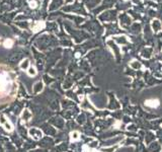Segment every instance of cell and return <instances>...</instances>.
Masks as SVG:
<instances>
[{"instance_id":"cell-1","label":"cell","mask_w":162,"mask_h":152,"mask_svg":"<svg viewBox=\"0 0 162 152\" xmlns=\"http://www.w3.org/2000/svg\"><path fill=\"white\" fill-rule=\"evenodd\" d=\"M9 89H10L9 78L7 76L0 74V97L5 96L9 92Z\"/></svg>"},{"instance_id":"cell-5","label":"cell","mask_w":162,"mask_h":152,"mask_svg":"<svg viewBox=\"0 0 162 152\" xmlns=\"http://www.w3.org/2000/svg\"><path fill=\"white\" fill-rule=\"evenodd\" d=\"M32 117H33V115H32V113L30 112L29 109H24V112L21 113V119H24V121H25V122L30 121Z\"/></svg>"},{"instance_id":"cell-2","label":"cell","mask_w":162,"mask_h":152,"mask_svg":"<svg viewBox=\"0 0 162 152\" xmlns=\"http://www.w3.org/2000/svg\"><path fill=\"white\" fill-rule=\"evenodd\" d=\"M0 126L7 132H12L13 131V125L10 122V120L5 115H0Z\"/></svg>"},{"instance_id":"cell-4","label":"cell","mask_w":162,"mask_h":152,"mask_svg":"<svg viewBox=\"0 0 162 152\" xmlns=\"http://www.w3.org/2000/svg\"><path fill=\"white\" fill-rule=\"evenodd\" d=\"M145 105L148 108H151V109H157L160 105V102L157 99H150L145 100Z\"/></svg>"},{"instance_id":"cell-6","label":"cell","mask_w":162,"mask_h":152,"mask_svg":"<svg viewBox=\"0 0 162 152\" xmlns=\"http://www.w3.org/2000/svg\"><path fill=\"white\" fill-rule=\"evenodd\" d=\"M79 136H80V134H79V132H77V131H73V132L70 133V139L71 141H77L79 140Z\"/></svg>"},{"instance_id":"cell-3","label":"cell","mask_w":162,"mask_h":152,"mask_svg":"<svg viewBox=\"0 0 162 152\" xmlns=\"http://www.w3.org/2000/svg\"><path fill=\"white\" fill-rule=\"evenodd\" d=\"M29 135L33 139V140L38 141L43 138L44 134L42 132V130H40L38 128H30L29 130Z\"/></svg>"}]
</instances>
